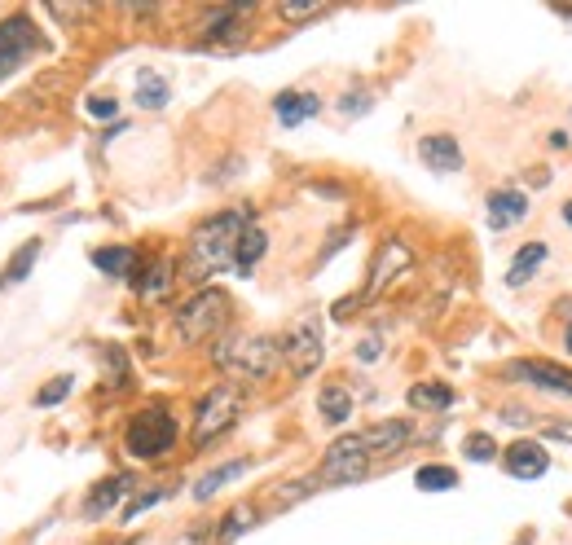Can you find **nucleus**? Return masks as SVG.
Here are the masks:
<instances>
[{"label": "nucleus", "mask_w": 572, "mask_h": 545, "mask_svg": "<svg viewBox=\"0 0 572 545\" xmlns=\"http://www.w3.org/2000/svg\"><path fill=\"white\" fill-rule=\"evenodd\" d=\"M542 260H546V242H528V247H520L511 273H506V286H524L528 277L537 273V264H542Z\"/></svg>", "instance_id": "aec40b11"}, {"label": "nucleus", "mask_w": 572, "mask_h": 545, "mask_svg": "<svg viewBox=\"0 0 572 545\" xmlns=\"http://www.w3.org/2000/svg\"><path fill=\"white\" fill-rule=\"evenodd\" d=\"M405 440H410V427H405V422H379V427H370V431L339 436L326 449L317 484H352V480H361L374 462L388 458V453H396Z\"/></svg>", "instance_id": "f257e3e1"}, {"label": "nucleus", "mask_w": 572, "mask_h": 545, "mask_svg": "<svg viewBox=\"0 0 572 545\" xmlns=\"http://www.w3.org/2000/svg\"><path fill=\"white\" fill-rule=\"evenodd\" d=\"M528 211V198L520 189H493L489 194V225L493 229H511L515 220H524Z\"/></svg>", "instance_id": "f8f14e48"}, {"label": "nucleus", "mask_w": 572, "mask_h": 545, "mask_svg": "<svg viewBox=\"0 0 572 545\" xmlns=\"http://www.w3.org/2000/svg\"><path fill=\"white\" fill-rule=\"evenodd\" d=\"M462 453H467L471 462H493V458H498V444H493V436H467Z\"/></svg>", "instance_id": "cd10ccee"}, {"label": "nucleus", "mask_w": 572, "mask_h": 545, "mask_svg": "<svg viewBox=\"0 0 572 545\" xmlns=\"http://www.w3.org/2000/svg\"><path fill=\"white\" fill-rule=\"evenodd\" d=\"M238 414H242V392H238V387H234V383L212 387V392H207V400L198 405L194 440H198V444H212L216 436H225V431L234 427Z\"/></svg>", "instance_id": "423d86ee"}, {"label": "nucleus", "mask_w": 572, "mask_h": 545, "mask_svg": "<svg viewBox=\"0 0 572 545\" xmlns=\"http://www.w3.org/2000/svg\"><path fill=\"white\" fill-rule=\"evenodd\" d=\"M251 524H256V510H251V506H234L225 519H220V541L242 537V528H251Z\"/></svg>", "instance_id": "a878e982"}, {"label": "nucleus", "mask_w": 572, "mask_h": 545, "mask_svg": "<svg viewBox=\"0 0 572 545\" xmlns=\"http://www.w3.org/2000/svg\"><path fill=\"white\" fill-rule=\"evenodd\" d=\"M414 484L423 488V493H440V488L458 484V471H449V466H423V471L414 475Z\"/></svg>", "instance_id": "393cba45"}, {"label": "nucleus", "mask_w": 572, "mask_h": 545, "mask_svg": "<svg viewBox=\"0 0 572 545\" xmlns=\"http://www.w3.org/2000/svg\"><path fill=\"white\" fill-rule=\"evenodd\" d=\"M242 471H247V462H229V466H216L212 475H203V480L194 484V497H198V502H207V497H212L216 488H225L229 480H238Z\"/></svg>", "instance_id": "5701e85b"}, {"label": "nucleus", "mask_w": 572, "mask_h": 545, "mask_svg": "<svg viewBox=\"0 0 572 545\" xmlns=\"http://www.w3.org/2000/svg\"><path fill=\"white\" fill-rule=\"evenodd\" d=\"M247 225L242 211H220L207 225L194 229V242H190V277H212L220 269L234 264V247H238V233Z\"/></svg>", "instance_id": "f03ea898"}, {"label": "nucleus", "mask_w": 572, "mask_h": 545, "mask_svg": "<svg viewBox=\"0 0 572 545\" xmlns=\"http://www.w3.org/2000/svg\"><path fill=\"white\" fill-rule=\"evenodd\" d=\"M515 378H528L537 387H550V392H564L572 396V374L568 370H555V365H511Z\"/></svg>", "instance_id": "dca6fc26"}, {"label": "nucleus", "mask_w": 572, "mask_h": 545, "mask_svg": "<svg viewBox=\"0 0 572 545\" xmlns=\"http://www.w3.org/2000/svg\"><path fill=\"white\" fill-rule=\"evenodd\" d=\"M36 255H40V238H31V242H22V251L9 260V269L0 273V291L5 286H14V282H22V277L31 273V264H36Z\"/></svg>", "instance_id": "4be33fe9"}, {"label": "nucleus", "mask_w": 572, "mask_h": 545, "mask_svg": "<svg viewBox=\"0 0 572 545\" xmlns=\"http://www.w3.org/2000/svg\"><path fill=\"white\" fill-rule=\"evenodd\" d=\"M410 405L414 409H449L454 405V392L445 383H418L410 392Z\"/></svg>", "instance_id": "b1692460"}, {"label": "nucleus", "mask_w": 572, "mask_h": 545, "mask_svg": "<svg viewBox=\"0 0 572 545\" xmlns=\"http://www.w3.org/2000/svg\"><path fill=\"white\" fill-rule=\"evenodd\" d=\"M128 453L132 458H159L176 444V418L168 409H146L128 422Z\"/></svg>", "instance_id": "39448f33"}, {"label": "nucleus", "mask_w": 572, "mask_h": 545, "mask_svg": "<svg viewBox=\"0 0 572 545\" xmlns=\"http://www.w3.org/2000/svg\"><path fill=\"white\" fill-rule=\"evenodd\" d=\"M137 106L141 110H163L168 106V80L159 71H137Z\"/></svg>", "instance_id": "6ab92c4d"}, {"label": "nucleus", "mask_w": 572, "mask_h": 545, "mask_svg": "<svg viewBox=\"0 0 572 545\" xmlns=\"http://www.w3.org/2000/svg\"><path fill=\"white\" fill-rule=\"evenodd\" d=\"M132 282H137V295H141V299H159L163 291H168V282H172V264H168V260L150 264V269L137 273Z\"/></svg>", "instance_id": "412c9836"}, {"label": "nucleus", "mask_w": 572, "mask_h": 545, "mask_svg": "<svg viewBox=\"0 0 572 545\" xmlns=\"http://www.w3.org/2000/svg\"><path fill=\"white\" fill-rule=\"evenodd\" d=\"M84 110H88V115H93V119H115V97H88V102H84Z\"/></svg>", "instance_id": "c756f323"}, {"label": "nucleus", "mask_w": 572, "mask_h": 545, "mask_svg": "<svg viewBox=\"0 0 572 545\" xmlns=\"http://www.w3.org/2000/svg\"><path fill=\"white\" fill-rule=\"evenodd\" d=\"M546 436H550V440H568V444H572V422H550Z\"/></svg>", "instance_id": "2f4dec72"}, {"label": "nucleus", "mask_w": 572, "mask_h": 545, "mask_svg": "<svg viewBox=\"0 0 572 545\" xmlns=\"http://www.w3.org/2000/svg\"><path fill=\"white\" fill-rule=\"evenodd\" d=\"M282 361V343L278 339H264V335H238L229 343L216 348V365L225 370H238L247 378H269Z\"/></svg>", "instance_id": "7ed1b4c3"}, {"label": "nucleus", "mask_w": 572, "mask_h": 545, "mask_svg": "<svg viewBox=\"0 0 572 545\" xmlns=\"http://www.w3.org/2000/svg\"><path fill=\"white\" fill-rule=\"evenodd\" d=\"M418 159H423L432 172H458V168H462L458 141L445 137V132H436V137H423V141H418Z\"/></svg>", "instance_id": "9d476101"}, {"label": "nucleus", "mask_w": 572, "mask_h": 545, "mask_svg": "<svg viewBox=\"0 0 572 545\" xmlns=\"http://www.w3.org/2000/svg\"><path fill=\"white\" fill-rule=\"evenodd\" d=\"M361 106H366V93H352V97H344V110H348V115H361Z\"/></svg>", "instance_id": "473e14b6"}, {"label": "nucleus", "mask_w": 572, "mask_h": 545, "mask_svg": "<svg viewBox=\"0 0 572 545\" xmlns=\"http://www.w3.org/2000/svg\"><path fill=\"white\" fill-rule=\"evenodd\" d=\"M71 387H75V378H71V374H62V378H53V383H44V387H40V392H36V405H40V409H49V405H58V400H62L66 392H71Z\"/></svg>", "instance_id": "bb28decb"}, {"label": "nucleus", "mask_w": 572, "mask_h": 545, "mask_svg": "<svg viewBox=\"0 0 572 545\" xmlns=\"http://www.w3.org/2000/svg\"><path fill=\"white\" fill-rule=\"evenodd\" d=\"M322 9V0H286L282 5V18L286 22H300V18H313Z\"/></svg>", "instance_id": "c85d7f7f"}, {"label": "nucleus", "mask_w": 572, "mask_h": 545, "mask_svg": "<svg viewBox=\"0 0 572 545\" xmlns=\"http://www.w3.org/2000/svg\"><path fill=\"white\" fill-rule=\"evenodd\" d=\"M502 466H506V475H515V480H542L550 458L537 440H515L511 449L502 453Z\"/></svg>", "instance_id": "1a4fd4ad"}, {"label": "nucleus", "mask_w": 572, "mask_h": 545, "mask_svg": "<svg viewBox=\"0 0 572 545\" xmlns=\"http://www.w3.org/2000/svg\"><path fill=\"white\" fill-rule=\"evenodd\" d=\"M225 321H229V295L207 286V291H198L190 304L176 313V330H181L185 343H203L207 335H216Z\"/></svg>", "instance_id": "20e7f679"}, {"label": "nucleus", "mask_w": 572, "mask_h": 545, "mask_svg": "<svg viewBox=\"0 0 572 545\" xmlns=\"http://www.w3.org/2000/svg\"><path fill=\"white\" fill-rule=\"evenodd\" d=\"M273 110H278V119L286 128H295L304 119H313L322 110V102H317V93H278L273 97Z\"/></svg>", "instance_id": "4468645a"}, {"label": "nucleus", "mask_w": 572, "mask_h": 545, "mask_svg": "<svg viewBox=\"0 0 572 545\" xmlns=\"http://www.w3.org/2000/svg\"><path fill=\"white\" fill-rule=\"evenodd\" d=\"M269 251V233H264L260 225H242V233H238V247H234V269H242V273H251L256 269V260Z\"/></svg>", "instance_id": "2eb2a0df"}, {"label": "nucleus", "mask_w": 572, "mask_h": 545, "mask_svg": "<svg viewBox=\"0 0 572 545\" xmlns=\"http://www.w3.org/2000/svg\"><path fill=\"white\" fill-rule=\"evenodd\" d=\"M128 488H132V475H106V480L97 484L93 493H88V502H84V515H88V519H102L106 510L115 506V502H119V497H124V493H128Z\"/></svg>", "instance_id": "ddd939ff"}, {"label": "nucleus", "mask_w": 572, "mask_h": 545, "mask_svg": "<svg viewBox=\"0 0 572 545\" xmlns=\"http://www.w3.org/2000/svg\"><path fill=\"white\" fill-rule=\"evenodd\" d=\"M154 502H163V493H159V488H154V493H146V497H141V502H132V506L124 510V519H137L141 510H150Z\"/></svg>", "instance_id": "7c9ffc66"}, {"label": "nucleus", "mask_w": 572, "mask_h": 545, "mask_svg": "<svg viewBox=\"0 0 572 545\" xmlns=\"http://www.w3.org/2000/svg\"><path fill=\"white\" fill-rule=\"evenodd\" d=\"M374 352H379V339H366V343H361V361H374Z\"/></svg>", "instance_id": "72a5a7b5"}, {"label": "nucleus", "mask_w": 572, "mask_h": 545, "mask_svg": "<svg viewBox=\"0 0 572 545\" xmlns=\"http://www.w3.org/2000/svg\"><path fill=\"white\" fill-rule=\"evenodd\" d=\"M282 357L291 361V370L295 374H313L317 365H322V321L317 317H304L300 326L286 335V343H282Z\"/></svg>", "instance_id": "6e6552de"}, {"label": "nucleus", "mask_w": 572, "mask_h": 545, "mask_svg": "<svg viewBox=\"0 0 572 545\" xmlns=\"http://www.w3.org/2000/svg\"><path fill=\"white\" fill-rule=\"evenodd\" d=\"M568 352H572V335H568Z\"/></svg>", "instance_id": "c9c22d12"}, {"label": "nucleus", "mask_w": 572, "mask_h": 545, "mask_svg": "<svg viewBox=\"0 0 572 545\" xmlns=\"http://www.w3.org/2000/svg\"><path fill=\"white\" fill-rule=\"evenodd\" d=\"M317 409H322V418L330 427H339V422H348V414H352V392L344 383H330V387H322V396H317Z\"/></svg>", "instance_id": "f3484780"}, {"label": "nucleus", "mask_w": 572, "mask_h": 545, "mask_svg": "<svg viewBox=\"0 0 572 545\" xmlns=\"http://www.w3.org/2000/svg\"><path fill=\"white\" fill-rule=\"evenodd\" d=\"M93 264L102 273H110V277H137V251H128V247H102V251H93Z\"/></svg>", "instance_id": "a211bd4d"}, {"label": "nucleus", "mask_w": 572, "mask_h": 545, "mask_svg": "<svg viewBox=\"0 0 572 545\" xmlns=\"http://www.w3.org/2000/svg\"><path fill=\"white\" fill-rule=\"evenodd\" d=\"M564 220H568V225H572V203H568V207H564Z\"/></svg>", "instance_id": "f704fd0d"}, {"label": "nucleus", "mask_w": 572, "mask_h": 545, "mask_svg": "<svg viewBox=\"0 0 572 545\" xmlns=\"http://www.w3.org/2000/svg\"><path fill=\"white\" fill-rule=\"evenodd\" d=\"M36 49H40V31L27 14H14V18L0 22V80L14 75Z\"/></svg>", "instance_id": "0eeeda50"}, {"label": "nucleus", "mask_w": 572, "mask_h": 545, "mask_svg": "<svg viewBox=\"0 0 572 545\" xmlns=\"http://www.w3.org/2000/svg\"><path fill=\"white\" fill-rule=\"evenodd\" d=\"M405 264H410V247H405V242H388V247H383L379 251V260H374V273H370V286H366V295H361V299H370V295H379L383 291V286H388L392 282V277L396 273H401L405 269Z\"/></svg>", "instance_id": "9b49d317"}]
</instances>
